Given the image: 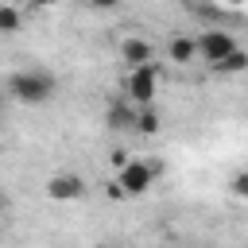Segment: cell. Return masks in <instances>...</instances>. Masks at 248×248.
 <instances>
[{"mask_svg": "<svg viewBox=\"0 0 248 248\" xmlns=\"http://www.w3.org/2000/svg\"><path fill=\"white\" fill-rule=\"evenodd\" d=\"M132 128H136V132H143V136H155V132L163 128L159 108H155V105H136V112H132Z\"/></svg>", "mask_w": 248, "mask_h": 248, "instance_id": "ba28073f", "label": "cell"}, {"mask_svg": "<svg viewBox=\"0 0 248 248\" xmlns=\"http://www.w3.org/2000/svg\"><path fill=\"white\" fill-rule=\"evenodd\" d=\"M93 248H108V244H93Z\"/></svg>", "mask_w": 248, "mask_h": 248, "instance_id": "e0dca14e", "label": "cell"}, {"mask_svg": "<svg viewBox=\"0 0 248 248\" xmlns=\"http://www.w3.org/2000/svg\"><path fill=\"white\" fill-rule=\"evenodd\" d=\"M4 101H8V93H0V108H4Z\"/></svg>", "mask_w": 248, "mask_h": 248, "instance_id": "9a60e30c", "label": "cell"}, {"mask_svg": "<svg viewBox=\"0 0 248 248\" xmlns=\"http://www.w3.org/2000/svg\"><path fill=\"white\" fill-rule=\"evenodd\" d=\"M46 194H50L54 202H74V198L85 194V178H81V174H54V178L46 182Z\"/></svg>", "mask_w": 248, "mask_h": 248, "instance_id": "8992f818", "label": "cell"}, {"mask_svg": "<svg viewBox=\"0 0 248 248\" xmlns=\"http://www.w3.org/2000/svg\"><path fill=\"white\" fill-rule=\"evenodd\" d=\"M120 58H124V66L132 70V66H147V62H155V50H151L147 39L128 35V39H120Z\"/></svg>", "mask_w": 248, "mask_h": 248, "instance_id": "5b68a950", "label": "cell"}, {"mask_svg": "<svg viewBox=\"0 0 248 248\" xmlns=\"http://www.w3.org/2000/svg\"><path fill=\"white\" fill-rule=\"evenodd\" d=\"M194 43H198V58H202V62H209V66H217L225 54H232V50H236V39H232L229 31H217V27H213V31H202Z\"/></svg>", "mask_w": 248, "mask_h": 248, "instance_id": "277c9868", "label": "cell"}, {"mask_svg": "<svg viewBox=\"0 0 248 248\" xmlns=\"http://www.w3.org/2000/svg\"><path fill=\"white\" fill-rule=\"evenodd\" d=\"M229 4H232V8H240V4H244V0H229Z\"/></svg>", "mask_w": 248, "mask_h": 248, "instance_id": "5bb4252c", "label": "cell"}, {"mask_svg": "<svg viewBox=\"0 0 248 248\" xmlns=\"http://www.w3.org/2000/svg\"><path fill=\"white\" fill-rule=\"evenodd\" d=\"M155 93H159V66L155 62L132 66L124 74V101H132V105H155Z\"/></svg>", "mask_w": 248, "mask_h": 248, "instance_id": "3957f363", "label": "cell"}, {"mask_svg": "<svg viewBox=\"0 0 248 248\" xmlns=\"http://www.w3.org/2000/svg\"><path fill=\"white\" fill-rule=\"evenodd\" d=\"M132 112H136V108H128L124 101H116V105L108 108V128H132Z\"/></svg>", "mask_w": 248, "mask_h": 248, "instance_id": "8fae6325", "label": "cell"}, {"mask_svg": "<svg viewBox=\"0 0 248 248\" xmlns=\"http://www.w3.org/2000/svg\"><path fill=\"white\" fill-rule=\"evenodd\" d=\"M31 4H35V8H54L58 0H31Z\"/></svg>", "mask_w": 248, "mask_h": 248, "instance_id": "4fadbf2b", "label": "cell"}, {"mask_svg": "<svg viewBox=\"0 0 248 248\" xmlns=\"http://www.w3.org/2000/svg\"><path fill=\"white\" fill-rule=\"evenodd\" d=\"M0 213H4V194H0Z\"/></svg>", "mask_w": 248, "mask_h": 248, "instance_id": "2e32d148", "label": "cell"}, {"mask_svg": "<svg viewBox=\"0 0 248 248\" xmlns=\"http://www.w3.org/2000/svg\"><path fill=\"white\" fill-rule=\"evenodd\" d=\"M89 8H116V0H85Z\"/></svg>", "mask_w": 248, "mask_h": 248, "instance_id": "7c38bea8", "label": "cell"}, {"mask_svg": "<svg viewBox=\"0 0 248 248\" xmlns=\"http://www.w3.org/2000/svg\"><path fill=\"white\" fill-rule=\"evenodd\" d=\"M155 178H159V163L124 159V163L116 167V190H120L124 198H140V194H147V190L155 186Z\"/></svg>", "mask_w": 248, "mask_h": 248, "instance_id": "7a4b0ae2", "label": "cell"}, {"mask_svg": "<svg viewBox=\"0 0 248 248\" xmlns=\"http://www.w3.org/2000/svg\"><path fill=\"white\" fill-rule=\"evenodd\" d=\"M167 58H170L174 66H190V62H198V43H194L190 35H170Z\"/></svg>", "mask_w": 248, "mask_h": 248, "instance_id": "52a82bcc", "label": "cell"}, {"mask_svg": "<svg viewBox=\"0 0 248 248\" xmlns=\"http://www.w3.org/2000/svg\"><path fill=\"white\" fill-rule=\"evenodd\" d=\"M0 240H4V229H0Z\"/></svg>", "mask_w": 248, "mask_h": 248, "instance_id": "ac0fdd59", "label": "cell"}, {"mask_svg": "<svg viewBox=\"0 0 248 248\" xmlns=\"http://www.w3.org/2000/svg\"><path fill=\"white\" fill-rule=\"evenodd\" d=\"M244 66H248V54H244V50L236 46V50H232V54H225V58H221V62H217L213 70H217V74H240Z\"/></svg>", "mask_w": 248, "mask_h": 248, "instance_id": "9c48e42d", "label": "cell"}, {"mask_svg": "<svg viewBox=\"0 0 248 248\" xmlns=\"http://www.w3.org/2000/svg\"><path fill=\"white\" fill-rule=\"evenodd\" d=\"M19 23H23L19 8H12V4H0V35H16V31H19Z\"/></svg>", "mask_w": 248, "mask_h": 248, "instance_id": "30bf717a", "label": "cell"}, {"mask_svg": "<svg viewBox=\"0 0 248 248\" xmlns=\"http://www.w3.org/2000/svg\"><path fill=\"white\" fill-rule=\"evenodd\" d=\"M128 248H132V244H128Z\"/></svg>", "mask_w": 248, "mask_h": 248, "instance_id": "d6986e66", "label": "cell"}, {"mask_svg": "<svg viewBox=\"0 0 248 248\" xmlns=\"http://www.w3.org/2000/svg\"><path fill=\"white\" fill-rule=\"evenodd\" d=\"M54 89H58V81H54V74L43 70V66L16 70V74L8 78V85H4V93H8L12 101H19V105H43V101L54 97Z\"/></svg>", "mask_w": 248, "mask_h": 248, "instance_id": "6da1fadb", "label": "cell"}]
</instances>
